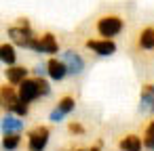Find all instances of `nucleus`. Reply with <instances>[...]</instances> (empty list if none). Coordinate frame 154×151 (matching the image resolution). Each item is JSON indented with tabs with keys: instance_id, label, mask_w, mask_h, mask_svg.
<instances>
[{
	"instance_id": "f257e3e1",
	"label": "nucleus",
	"mask_w": 154,
	"mask_h": 151,
	"mask_svg": "<svg viewBox=\"0 0 154 151\" xmlns=\"http://www.w3.org/2000/svg\"><path fill=\"white\" fill-rule=\"evenodd\" d=\"M95 28H97V34L99 36H103L106 40H112L114 36H118L122 32L125 23H122V19L118 15H103V17L97 19V25Z\"/></svg>"
},
{
	"instance_id": "f03ea898",
	"label": "nucleus",
	"mask_w": 154,
	"mask_h": 151,
	"mask_svg": "<svg viewBox=\"0 0 154 151\" xmlns=\"http://www.w3.org/2000/svg\"><path fill=\"white\" fill-rule=\"evenodd\" d=\"M51 128L49 126H34L28 132V151H45L49 145Z\"/></svg>"
},
{
	"instance_id": "7ed1b4c3",
	"label": "nucleus",
	"mask_w": 154,
	"mask_h": 151,
	"mask_svg": "<svg viewBox=\"0 0 154 151\" xmlns=\"http://www.w3.org/2000/svg\"><path fill=\"white\" fill-rule=\"evenodd\" d=\"M74 109H76V99H74L72 94H63V97L57 101V105L53 107V111H51L49 120H51L53 124H57V122H61L66 115H70Z\"/></svg>"
},
{
	"instance_id": "20e7f679",
	"label": "nucleus",
	"mask_w": 154,
	"mask_h": 151,
	"mask_svg": "<svg viewBox=\"0 0 154 151\" xmlns=\"http://www.w3.org/2000/svg\"><path fill=\"white\" fill-rule=\"evenodd\" d=\"M32 51L38 55H57L59 53V42L55 40L53 34H42L40 38H36V42L32 44Z\"/></svg>"
},
{
	"instance_id": "39448f33",
	"label": "nucleus",
	"mask_w": 154,
	"mask_h": 151,
	"mask_svg": "<svg viewBox=\"0 0 154 151\" xmlns=\"http://www.w3.org/2000/svg\"><path fill=\"white\" fill-rule=\"evenodd\" d=\"M61 61L66 63L70 76H80V74L85 71V59H82L78 53H74V51H66V53H61Z\"/></svg>"
},
{
	"instance_id": "423d86ee",
	"label": "nucleus",
	"mask_w": 154,
	"mask_h": 151,
	"mask_svg": "<svg viewBox=\"0 0 154 151\" xmlns=\"http://www.w3.org/2000/svg\"><path fill=\"white\" fill-rule=\"evenodd\" d=\"M85 46L89 51H93L95 55H99V57H110V55L116 53V44L112 40H106V38H101V40H87Z\"/></svg>"
},
{
	"instance_id": "0eeeda50",
	"label": "nucleus",
	"mask_w": 154,
	"mask_h": 151,
	"mask_svg": "<svg viewBox=\"0 0 154 151\" xmlns=\"http://www.w3.org/2000/svg\"><path fill=\"white\" fill-rule=\"evenodd\" d=\"M17 92H19V99L21 101H26V103H32V101H36V99H40V88H38V82H36V78L34 80H26V82H21L19 84V88H17Z\"/></svg>"
},
{
	"instance_id": "6e6552de",
	"label": "nucleus",
	"mask_w": 154,
	"mask_h": 151,
	"mask_svg": "<svg viewBox=\"0 0 154 151\" xmlns=\"http://www.w3.org/2000/svg\"><path fill=\"white\" fill-rule=\"evenodd\" d=\"M139 111L154 113V84H143L139 92Z\"/></svg>"
},
{
	"instance_id": "1a4fd4ad",
	"label": "nucleus",
	"mask_w": 154,
	"mask_h": 151,
	"mask_svg": "<svg viewBox=\"0 0 154 151\" xmlns=\"http://www.w3.org/2000/svg\"><path fill=\"white\" fill-rule=\"evenodd\" d=\"M47 65H49V78H51L53 82H61L66 76H70L66 63H63L61 59H57V57H51V59L47 61Z\"/></svg>"
},
{
	"instance_id": "9d476101",
	"label": "nucleus",
	"mask_w": 154,
	"mask_h": 151,
	"mask_svg": "<svg viewBox=\"0 0 154 151\" xmlns=\"http://www.w3.org/2000/svg\"><path fill=\"white\" fill-rule=\"evenodd\" d=\"M0 124H2V136L13 134V132H21V128H23V120L15 113H5Z\"/></svg>"
},
{
	"instance_id": "9b49d317",
	"label": "nucleus",
	"mask_w": 154,
	"mask_h": 151,
	"mask_svg": "<svg viewBox=\"0 0 154 151\" xmlns=\"http://www.w3.org/2000/svg\"><path fill=\"white\" fill-rule=\"evenodd\" d=\"M0 97H2V107L7 109V113H13L15 105L19 103V92L13 88V86H2L0 88Z\"/></svg>"
},
{
	"instance_id": "f8f14e48",
	"label": "nucleus",
	"mask_w": 154,
	"mask_h": 151,
	"mask_svg": "<svg viewBox=\"0 0 154 151\" xmlns=\"http://www.w3.org/2000/svg\"><path fill=\"white\" fill-rule=\"evenodd\" d=\"M28 71H30V69H26V67H21V65L7 67V82H9L11 86H19L21 82L28 80Z\"/></svg>"
},
{
	"instance_id": "ddd939ff",
	"label": "nucleus",
	"mask_w": 154,
	"mask_h": 151,
	"mask_svg": "<svg viewBox=\"0 0 154 151\" xmlns=\"http://www.w3.org/2000/svg\"><path fill=\"white\" fill-rule=\"evenodd\" d=\"M141 147H143V138H139L137 134H125L118 141L120 151H141Z\"/></svg>"
},
{
	"instance_id": "4468645a",
	"label": "nucleus",
	"mask_w": 154,
	"mask_h": 151,
	"mask_svg": "<svg viewBox=\"0 0 154 151\" xmlns=\"http://www.w3.org/2000/svg\"><path fill=\"white\" fill-rule=\"evenodd\" d=\"M137 46H139V48H146V51H152V48H154V28H143V30L139 32Z\"/></svg>"
},
{
	"instance_id": "2eb2a0df",
	"label": "nucleus",
	"mask_w": 154,
	"mask_h": 151,
	"mask_svg": "<svg viewBox=\"0 0 154 151\" xmlns=\"http://www.w3.org/2000/svg\"><path fill=\"white\" fill-rule=\"evenodd\" d=\"M0 59H2V65L13 67L15 65V59H17L15 46L13 44H2V46H0Z\"/></svg>"
},
{
	"instance_id": "dca6fc26",
	"label": "nucleus",
	"mask_w": 154,
	"mask_h": 151,
	"mask_svg": "<svg viewBox=\"0 0 154 151\" xmlns=\"http://www.w3.org/2000/svg\"><path fill=\"white\" fill-rule=\"evenodd\" d=\"M21 143V134L19 132H13V134H7L2 136V149L5 151H15Z\"/></svg>"
},
{
	"instance_id": "f3484780",
	"label": "nucleus",
	"mask_w": 154,
	"mask_h": 151,
	"mask_svg": "<svg viewBox=\"0 0 154 151\" xmlns=\"http://www.w3.org/2000/svg\"><path fill=\"white\" fill-rule=\"evenodd\" d=\"M143 147L148 151H154V120H150V124L146 126V132H143Z\"/></svg>"
},
{
	"instance_id": "a211bd4d",
	"label": "nucleus",
	"mask_w": 154,
	"mask_h": 151,
	"mask_svg": "<svg viewBox=\"0 0 154 151\" xmlns=\"http://www.w3.org/2000/svg\"><path fill=\"white\" fill-rule=\"evenodd\" d=\"M13 113H15V115H19V118H26V115L30 113V103H26V101H21V99H19V103L15 105Z\"/></svg>"
},
{
	"instance_id": "6ab92c4d",
	"label": "nucleus",
	"mask_w": 154,
	"mask_h": 151,
	"mask_svg": "<svg viewBox=\"0 0 154 151\" xmlns=\"http://www.w3.org/2000/svg\"><path fill=\"white\" fill-rule=\"evenodd\" d=\"M36 82H38V88H40V97H49V94H51L49 82H47L45 78H36Z\"/></svg>"
},
{
	"instance_id": "aec40b11",
	"label": "nucleus",
	"mask_w": 154,
	"mask_h": 151,
	"mask_svg": "<svg viewBox=\"0 0 154 151\" xmlns=\"http://www.w3.org/2000/svg\"><path fill=\"white\" fill-rule=\"evenodd\" d=\"M68 130H70L72 134H85V128H82V124H78V122H70V124H68Z\"/></svg>"
},
{
	"instance_id": "412c9836",
	"label": "nucleus",
	"mask_w": 154,
	"mask_h": 151,
	"mask_svg": "<svg viewBox=\"0 0 154 151\" xmlns=\"http://www.w3.org/2000/svg\"><path fill=\"white\" fill-rule=\"evenodd\" d=\"M87 151H101V141H99V143H95L93 147H89Z\"/></svg>"
},
{
	"instance_id": "4be33fe9",
	"label": "nucleus",
	"mask_w": 154,
	"mask_h": 151,
	"mask_svg": "<svg viewBox=\"0 0 154 151\" xmlns=\"http://www.w3.org/2000/svg\"><path fill=\"white\" fill-rule=\"evenodd\" d=\"M76 151H87V149H76Z\"/></svg>"
},
{
	"instance_id": "5701e85b",
	"label": "nucleus",
	"mask_w": 154,
	"mask_h": 151,
	"mask_svg": "<svg viewBox=\"0 0 154 151\" xmlns=\"http://www.w3.org/2000/svg\"><path fill=\"white\" fill-rule=\"evenodd\" d=\"M118 151H120V149H118Z\"/></svg>"
}]
</instances>
